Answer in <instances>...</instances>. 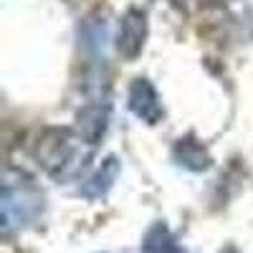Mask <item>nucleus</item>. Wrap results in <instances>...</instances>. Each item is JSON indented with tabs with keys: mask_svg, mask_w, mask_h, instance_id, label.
Masks as SVG:
<instances>
[{
	"mask_svg": "<svg viewBox=\"0 0 253 253\" xmlns=\"http://www.w3.org/2000/svg\"><path fill=\"white\" fill-rule=\"evenodd\" d=\"M81 139L69 129H46L36 144V160L56 180L71 177L84 165Z\"/></svg>",
	"mask_w": 253,
	"mask_h": 253,
	"instance_id": "obj_1",
	"label": "nucleus"
},
{
	"mask_svg": "<svg viewBox=\"0 0 253 253\" xmlns=\"http://www.w3.org/2000/svg\"><path fill=\"white\" fill-rule=\"evenodd\" d=\"M43 210V198L31 182H15L10 175L3 182V198H0V213H3V233L13 228L36 220Z\"/></svg>",
	"mask_w": 253,
	"mask_h": 253,
	"instance_id": "obj_2",
	"label": "nucleus"
},
{
	"mask_svg": "<svg viewBox=\"0 0 253 253\" xmlns=\"http://www.w3.org/2000/svg\"><path fill=\"white\" fill-rule=\"evenodd\" d=\"M147 38V15L137 8H129L119 20V33H117V51L124 58H137L144 48Z\"/></svg>",
	"mask_w": 253,
	"mask_h": 253,
	"instance_id": "obj_3",
	"label": "nucleus"
},
{
	"mask_svg": "<svg viewBox=\"0 0 253 253\" xmlns=\"http://www.w3.org/2000/svg\"><path fill=\"white\" fill-rule=\"evenodd\" d=\"M109 126V107L104 101H91L76 114V137L84 144H99Z\"/></svg>",
	"mask_w": 253,
	"mask_h": 253,
	"instance_id": "obj_4",
	"label": "nucleus"
},
{
	"mask_svg": "<svg viewBox=\"0 0 253 253\" xmlns=\"http://www.w3.org/2000/svg\"><path fill=\"white\" fill-rule=\"evenodd\" d=\"M129 112L147 122V124H157L162 119V104H160V96L155 91V86L147 79H134L132 86H129Z\"/></svg>",
	"mask_w": 253,
	"mask_h": 253,
	"instance_id": "obj_5",
	"label": "nucleus"
},
{
	"mask_svg": "<svg viewBox=\"0 0 253 253\" xmlns=\"http://www.w3.org/2000/svg\"><path fill=\"white\" fill-rule=\"evenodd\" d=\"M172 155H175V162L182 165L185 170H193V172H203L210 167V162H213V157H210V152L205 150V147L195 139V137H182L175 142L172 147Z\"/></svg>",
	"mask_w": 253,
	"mask_h": 253,
	"instance_id": "obj_6",
	"label": "nucleus"
},
{
	"mask_svg": "<svg viewBox=\"0 0 253 253\" xmlns=\"http://www.w3.org/2000/svg\"><path fill=\"white\" fill-rule=\"evenodd\" d=\"M119 170H122V165L117 157H107L101 162L99 170L81 185V193L86 195V198H101L107 190L114 185V180L119 177Z\"/></svg>",
	"mask_w": 253,
	"mask_h": 253,
	"instance_id": "obj_7",
	"label": "nucleus"
},
{
	"mask_svg": "<svg viewBox=\"0 0 253 253\" xmlns=\"http://www.w3.org/2000/svg\"><path fill=\"white\" fill-rule=\"evenodd\" d=\"M142 251L144 253H185L165 223H155L147 230V236L142 241Z\"/></svg>",
	"mask_w": 253,
	"mask_h": 253,
	"instance_id": "obj_8",
	"label": "nucleus"
},
{
	"mask_svg": "<svg viewBox=\"0 0 253 253\" xmlns=\"http://www.w3.org/2000/svg\"><path fill=\"white\" fill-rule=\"evenodd\" d=\"M81 36H84V46L91 48V51H104V41H107V23L104 18H89L81 28Z\"/></svg>",
	"mask_w": 253,
	"mask_h": 253,
	"instance_id": "obj_9",
	"label": "nucleus"
},
{
	"mask_svg": "<svg viewBox=\"0 0 253 253\" xmlns=\"http://www.w3.org/2000/svg\"><path fill=\"white\" fill-rule=\"evenodd\" d=\"M175 3H185V0H175Z\"/></svg>",
	"mask_w": 253,
	"mask_h": 253,
	"instance_id": "obj_10",
	"label": "nucleus"
}]
</instances>
